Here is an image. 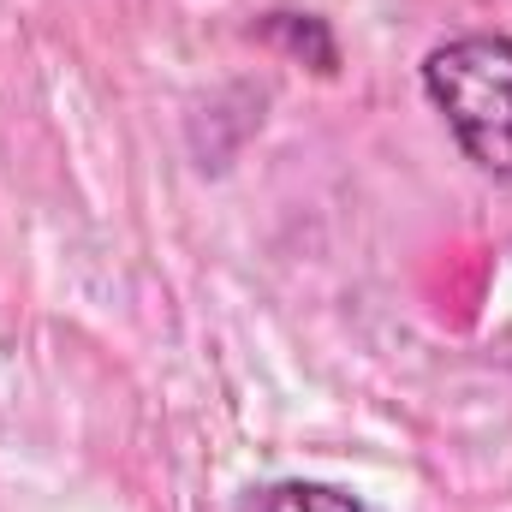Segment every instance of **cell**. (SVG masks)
<instances>
[{"mask_svg": "<svg viewBox=\"0 0 512 512\" xmlns=\"http://www.w3.org/2000/svg\"><path fill=\"white\" fill-rule=\"evenodd\" d=\"M239 512H370L352 489L322 477H268L239 495Z\"/></svg>", "mask_w": 512, "mask_h": 512, "instance_id": "3", "label": "cell"}, {"mask_svg": "<svg viewBox=\"0 0 512 512\" xmlns=\"http://www.w3.org/2000/svg\"><path fill=\"white\" fill-rule=\"evenodd\" d=\"M429 108L447 120L465 161L512 185V36L465 30L423 54L417 66Z\"/></svg>", "mask_w": 512, "mask_h": 512, "instance_id": "1", "label": "cell"}, {"mask_svg": "<svg viewBox=\"0 0 512 512\" xmlns=\"http://www.w3.org/2000/svg\"><path fill=\"white\" fill-rule=\"evenodd\" d=\"M251 36L268 42V48H280L286 60H304L316 78H334V72H340V42H334L328 18H316V12L274 6V12H262V18L251 24Z\"/></svg>", "mask_w": 512, "mask_h": 512, "instance_id": "2", "label": "cell"}]
</instances>
